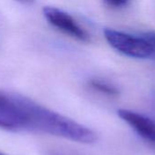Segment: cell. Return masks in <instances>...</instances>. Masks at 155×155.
I'll use <instances>...</instances> for the list:
<instances>
[{
    "label": "cell",
    "instance_id": "obj_2",
    "mask_svg": "<svg viewBox=\"0 0 155 155\" xmlns=\"http://www.w3.org/2000/svg\"><path fill=\"white\" fill-rule=\"evenodd\" d=\"M104 36L114 49L129 57L138 59L152 57V46L143 35L137 36L107 28L104 30Z\"/></svg>",
    "mask_w": 155,
    "mask_h": 155
},
{
    "label": "cell",
    "instance_id": "obj_1",
    "mask_svg": "<svg viewBox=\"0 0 155 155\" xmlns=\"http://www.w3.org/2000/svg\"><path fill=\"white\" fill-rule=\"evenodd\" d=\"M15 129L41 133L90 144L97 141L96 134L76 121L56 113L35 101L15 94Z\"/></svg>",
    "mask_w": 155,
    "mask_h": 155
},
{
    "label": "cell",
    "instance_id": "obj_9",
    "mask_svg": "<svg viewBox=\"0 0 155 155\" xmlns=\"http://www.w3.org/2000/svg\"><path fill=\"white\" fill-rule=\"evenodd\" d=\"M49 155H74L71 154V153H62V152H53L51 153Z\"/></svg>",
    "mask_w": 155,
    "mask_h": 155
},
{
    "label": "cell",
    "instance_id": "obj_6",
    "mask_svg": "<svg viewBox=\"0 0 155 155\" xmlns=\"http://www.w3.org/2000/svg\"><path fill=\"white\" fill-rule=\"evenodd\" d=\"M144 39L151 45L152 49H153V54H152V59L155 61V32L153 31H149V32H145L142 35Z\"/></svg>",
    "mask_w": 155,
    "mask_h": 155
},
{
    "label": "cell",
    "instance_id": "obj_4",
    "mask_svg": "<svg viewBox=\"0 0 155 155\" xmlns=\"http://www.w3.org/2000/svg\"><path fill=\"white\" fill-rule=\"evenodd\" d=\"M119 117L128 124L142 138L155 143V122L151 118L127 109L118 111Z\"/></svg>",
    "mask_w": 155,
    "mask_h": 155
},
{
    "label": "cell",
    "instance_id": "obj_8",
    "mask_svg": "<svg viewBox=\"0 0 155 155\" xmlns=\"http://www.w3.org/2000/svg\"><path fill=\"white\" fill-rule=\"evenodd\" d=\"M16 1H17L21 4H24V5H31L34 3L35 0H16Z\"/></svg>",
    "mask_w": 155,
    "mask_h": 155
},
{
    "label": "cell",
    "instance_id": "obj_7",
    "mask_svg": "<svg viewBox=\"0 0 155 155\" xmlns=\"http://www.w3.org/2000/svg\"><path fill=\"white\" fill-rule=\"evenodd\" d=\"M130 0H105V2L113 7H123L128 5Z\"/></svg>",
    "mask_w": 155,
    "mask_h": 155
},
{
    "label": "cell",
    "instance_id": "obj_5",
    "mask_svg": "<svg viewBox=\"0 0 155 155\" xmlns=\"http://www.w3.org/2000/svg\"><path fill=\"white\" fill-rule=\"evenodd\" d=\"M90 84L93 89L102 94H105L107 95H117L119 94V91L116 87L100 80L93 79L90 82Z\"/></svg>",
    "mask_w": 155,
    "mask_h": 155
},
{
    "label": "cell",
    "instance_id": "obj_10",
    "mask_svg": "<svg viewBox=\"0 0 155 155\" xmlns=\"http://www.w3.org/2000/svg\"><path fill=\"white\" fill-rule=\"evenodd\" d=\"M0 155H6V154H5V153H1V152H0Z\"/></svg>",
    "mask_w": 155,
    "mask_h": 155
},
{
    "label": "cell",
    "instance_id": "obj_3",
    "mask_svg": "<svg viewBox=\"0 0 155 155\" xmlns=\"http://www.w3.org/2000/svg\"><path fill=\"white\" fill-rule=\"evenodd\" d=\"M43 14L47 21L58 30L79 41L87 42L89 40L87 32L79 25L69 14L52 6L44 7Z\"/></svg>",
    "mask_w": 155,
    "mask_h": 155
}]
</instances>
